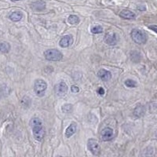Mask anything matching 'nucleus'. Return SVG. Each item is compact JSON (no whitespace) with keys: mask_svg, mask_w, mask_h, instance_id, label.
<instances>
[{"mask_svg":"<svg viewBox=\"0 0 157 157\" xmlns=\"http://www.w3.org/2000/svg\"><path fill=\"white\" fill-rule=\"evenodd\" d=\"M87 148L90 152L94 156H99L101 153V147L95 139L91 138L87 141Z\"/></svg>","mask_w":157,"mask_h":157,"instance_id":"obj_5","label":"nucleus"},{"mask_svg":"<svg viewBox=\"0 0 157 157\" xmlns=\"http://www.w3.org/2000/svg\"><path fill=\"white\" fill-rule=\"evenodd\" d=\"M131 38L137 44H145L147 41L146 34L140 29H133L131 31Z\"/></svg>","mask_w":157,"mask_h":157,"instance_id":"obj_2","label":"nucleus"},{"mask_svg":"<svg viewBox=\"0 0 157 157\" xmlns=\"http://www.w3.org/2000/svg\"><path fill=\"white\" fill-rule=\"evenodd\" d=\"M30 125L32 128V133L35 139L38 141H42L45 136V130L42 123V120L39 118L35 117L31 119Z\"/></svg>","mask_w":157,"mask_h":157,"instance_id":"obj_1","label":"nucleus"},{"mask_svg":"<svg viewBox=\"0 0 157 157\" xmlns=\"http://www.w3.org/2000/svg\"><path fill=\"white\" fill-rule=\"evenodd\" d=\"M80 21V20L78 18V16H76V15H70L68 18V22H69L70 24H78Z\"/></svg>","mask_w":157,"mask_h":157,"instance_id":"obj_15","label":"nucleus"},{"mask_svg":"<svg viewBox=\"0 0 157 157\" xmlns=\"http://www.w3.org/2000/svg\"><path fill=\"white\" fill-rule=\"evenodd\" d=\"M140 54L138 51H131V59L134 62H139L140 61Z\"/></svg>","mask_w":157,"mask_h":157,"instance_id":"obj_18","label":"nucleus"},{"mask_svg":"<svg viewBox=\"0 0 157 157\" xmlns=\"http://www.w3.org/2000/svg\"><path fill=\"white\" fill-rule=\"evenodd\" d=\"M91 31L93 34H100L102 33L103 29L102 27L100 26V25H96V26H93L91 28Z\"/></svg>","mask_w":157,"mask_h":157,"instance_id":"obj_20","label":"nucleus"},{"mask_svg":"<svg viewBox=\"0 0 157 157\" xmlns=\"http://www.w3.org/2000/svg\"><path fill=\"white\" fill-rule=\"evenodd\" d=\"M119 17L126 20H133L136 17V14L129 10H123L119 13Z\"/></svg>","mask_w":157,"mask_h":157,"instance_id":"obj_11","label":"nucleus"},{"mask_svg":"<svg viewBox=\"0 0 157 157\" xmlns=\"http://www.w3.org/2000/svg\"><path fill=\"white\" fill-rule=\"evenodd\" d=\"M144 113H145V109H144V107L141 105H138L134 109V115L137 117L142 116Z\"/></svg>","mask_w":157,"mask_h":157,"instance_id":"obj_17","label":"nucleus"},{"mask_svg":"<svg viewBox=\"0 0 157 157\" xmlns=\"http://www.w3.org/2000/svg\"><path fill=\"white\" fill-rule=\"evenodd\" d=\"M73 110V106L71 104H65L62 106V112L64 113H70Z\"/></svg>","mask_w":157,"mask_h":157,"instance_id":"obj_19","label":"nucleus"},{"mask_svg":"<svg viewBox=\"0 0 157 157\" xmlns=\"http://www.w3.org/2000/svg\"><path fill=\"white\" fill-rule=\"evenodd\" d=\"M13 2H17V1H21V0H11Z\"/></svg>","mask_w":157,"mask_h":157,"instance_id":"obj_26","label":"nucleus"},{"mask_svg":"<svg viewBox=\"0 0 157 157\" xmlns=\"http://www.w3.org/2000/svg\"><path fill=\"white\" fill-rule=\"evenodd\" d=\"M138 10H146V8H145V6H138Z\"/></svg>","mask_w":157,"mask_h":157,"instance_id":"obj_25","label":"nucleus"},{"mask_svg":"<svg viewBox=\"0 0 157 157\" xmlns=\"http://www.w3.org/2000/svg\"><path fill=\"white\" fill-rule=\"evenodd\" d=\"M148 29H151V30H153L155 33H156L157 32V26L156 25H150V26L148 27Z\"/></svg>","mask_w":157,"mask_h":157,"instance_id":"obj_24","label":"nucleus"},{"mask_svg":"<svg viewBox=\"0 0 157 157\" xmlns=\"http://www.w3.org/2000/svg\"><path fill=\"white\" fill-rule=\"evenodd\" d=\"M22 17H23V14H22V13L20 12V11H14V12L11 13L10 16H9V18L14 22L21 21V20L22 19Z\"/></svg>","mask_w":157,"mask_h":157,"instance_id":"obj_13","label":"nucleus"},{"mask_svg":"<svg viewBox=\"0 0 157 157\" xmlns=\"http://www.w3.org/2000/svg\"><path fill=\"white\" fill-rule=\"evenodd\" d=\"M73 43V37L71 35H66V36H63L61 39L60 40L59 45L63 48H66L69 46L72 45Z\"/></svg>","mask_w":157,"mask_h":157,"instance_id":"obj_8","label":"nucleus"},{"mask_svg":"<svg viewBox=\"0 0 157 157\" xmlns=\"http://www.w3.org/2000/svg\"><path fill=\"white\" fill-rule=\"evenodd\" d=\"M71 91L72 93H78V92H79V88H78V86H76V85H73V86L71 87Z\"/></svg>","mask_w":157,"mask_h":157,"instance_id":"obj_22","label":"nucleus"},{"mask_svg":"<svg viewBox=\"0 0 157 157\" xmlns=\"http://www.w3.org/2000/svg\"><path fill=\"white\" fill-rule=\"evenodd\" d=\"M98 76L102 81H108L112 78V73L105 69H100L98 73Z\"/></svg>","mask_w":157,"mask_h":157,"instance_id":"obj_10","label":"nucleus"},{"mask_svg":"<svg viewBox=\"0 0 157 157\" xmlns=\"http://www.w3.org/2000/svg\"><path fill=\"white\" fill-rule=\"evenodd\" d=\"M105 42L109 46H115L117 43L116 33H108L105 36Z\"/></svg>","mask_w":157,"mask_h":157,"instance_id":"obj_9","label":"nucleus"},{"mask_svg":"<svg viewBox=\"0 0 157 157\" xmlns=\"http://www.w3.org/2000/svg\"><path fill=\"white\" fill-rule=\"evenodd\" d=\"M55 93L59 97H64L68 93L69 87L64 82H61L55 86Z\"/></svg>","mask_w":157,"mask_h":157,"instance_id":"obj_6","label":"nucleus"},{"mask_svg":"<svg viewBox=\"0 0 157 157\" xmlns=\"http://www.w3.org/2000/svg\"><path fill=\"white\" fill-rule=\"evenodd\" d=\"M44 57L46 60L50 61H59L63 58L61 52L56 49H50L44 52Z\"/></svg>","mask_w":157,"mask_h":157,"instance_id":"obj_3","label":"nucleus"},{"mask_svg":"<svg viewBox=\"0 0 157 157\" xmlns=\"http://www.w3.org/2000/svg\"><path fill=\"white\" fill-rule=\"evenodd\" d=\"M125 85L127 87H130V88H133V87H136L138 86L137 83L134 80H132V79H126L125 81Z\"/></svg>","mask_w":157,"mask_h":157,"instance_id":"obj_21","label":"nucleus"},{"mask_svg":"<svg viewBox=\"0 0 157 157\" xmlns=\"http://www.w3.org/2000/svg\"><path fill=\"white\" fill-rule=\"evenodd\" d=\"M105 90H104L102 87H99V88L98 89V93L99 94V95H101V96L104 95V94H105Z\"/></svg>","mask_w":157,"mask_h":157,"instance_id":"obj_23","label":"nucleus"},{"mask_svg":"<svg viewBox=\"0 0 157 157\" xmlns=\"http://www.w3.org/2000/svg\"><path fill=\"white\" fill-rule=\"evenodd\" d=\"M47 88V84L43 79H36L34 84V91L37 96L39 97H43L45 95L46 91Z\"/></svg>","mask_w":157,"mask_h":157,"instance_id":"obj_4","label":"nucleus"},{"mask_svg":"<svg viewBox=\"0 0 157 157\" xmlns=\"http://www.w3.org/2000/svg\"><path fill=\"white\" fill-rule=\"evenodd\" d=\"M101 135V138L104 141H108L112 140L114 137V132L112 128L106 127L104 130H102Z\"/></svg>","mask_w":157,"mask_h":157,"instance_id":"obj_7","label":"nucleus"},{"mask_svg":"<svg viewBox=\"0 0 157 157\" xmlns=\"http://www.w3.org/2000/svg\"><path fill=\"white\" fill-rule=\"evenodd\" d=\"M32 7L36 10L40 11V10H43V9H45V3L42 2V1H39L38 3L36 2V3H34L32 4Z\"/></svg>","mask_w":157,"mask_h":157,"instance_id":"obj_16","label":"nucleus"},{"mask_svg":"<svg viewBox=\"0 0 157 157\" xmlns=\"http://www.w3.org/2000/svg\"><path fill=\"white\" fill-rule=\"evenodd\" d=\"M76 123H71L69 126V127L66 129V131H65V136H66V138H71V136L76 133Z\"/></svg>","mask_w":157,"mask_h":157,"instance_id":"obj_12","label":"nucleus"},{"mask_svg":"<svg viewBox=\"0 0 157 157\" xmlns=\"http://www.w3.org/2000/svg\"><path fill=\"white\" fill-rule=\"evenodd\" d=\"M10 45L9 43L2 42L0 43V53L1 54H7L10 52Z\"/></svg>","mask_w":157,"mask_h":157,"instance_id":"obj_14","label":"nucleus"}]
</instances>
